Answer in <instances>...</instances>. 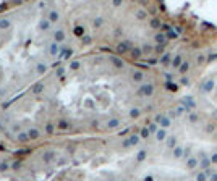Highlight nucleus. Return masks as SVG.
Here are the masks:
<instances>
[{
  "instance_id": "1",
  "label": "nucleus",
  "mask_w": 217,
  "mask_h": 181,
  "mask_svg": "<svg viewBox=\"0 0 217 181\" xmlns=\"http://www.w3.org/2000/svg\"><path fill=\"white\" fill-rule=\"evenodd\" d=\"M40 89H42V84H37V86H34V87H33V92H36V94H37Z\"/></svg>"
},
{
  "instance_id": "2",
  "label": "nucleus",
  "mask_w": 217,
  "mask_h": 181,
  "mask_svg": "<svg viewBox=\"0 0 217 181\" xmlns=\"http://www.w3.org/2000/svg\"><path fill=\"white\" fill-rule=\"evenodd\" d=\"M0 26H2V28H3V26H8V23H7V21H0Z\"/></svg>"
}]
</instances>
